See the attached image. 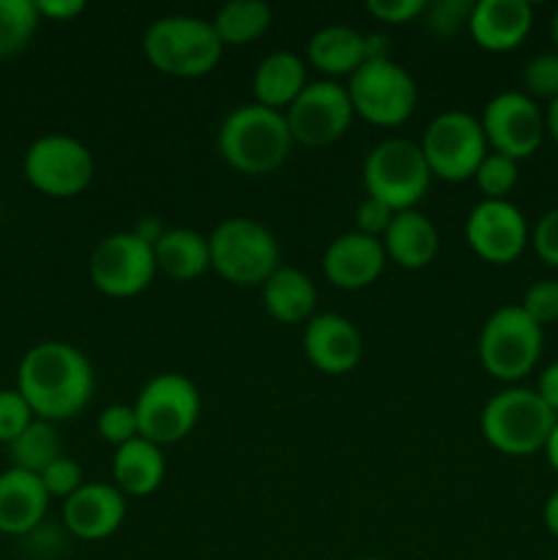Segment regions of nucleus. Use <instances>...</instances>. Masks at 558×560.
Here are the masks:
<instances>
[{"label": "nucleus", "mask_w": 558, "mask_h": 560, "mask_svg": "<svg viewBox=\"0 0 558 560\" xmlns=\"http://www.w3.org/2000/svg\"><path fill=\"white\" fill-rule=\"evenodd\" d=\"M419 148L425 153L432 178L449 180V184L474 178L476 167L490 151L481 120L476 115L465 113V109H443V113H438L427 124Z\"/></svg>", "instance_id": "9d476101"}, {"label": "nucleus", "mask_w": 558, "mask_h": 560, "mask_svg": "<svg viewBox=\"0 0 558 560\" xmlns=\"http://www.w3.org/2000/svg\"><path fill=\"white\" fill-rule=\"evenodd\" d=\"M531 246L547 266L558 268V208L547 211L531 230Z\"/></svg>", "instance_id": "4c0bfd02"}, {"label": "nucleus", "mask_w": 558, "mask_h": 560, "mask_svg": "<svg viewBox=\"0 0 558 560\" xmlns=\"http://www.w3.org/2000/svg\"><path fill=\"white\" fill-rule=\"evenodd\" d=\"M520 310L539 326L558 320V282L556 279H539L525 290Z\"/></svg>", "instance_id": "f704fd0d"}, {"label": "nucleus", "mask_w": 558, "mask_h": 560, "mask_svg": "<svg viewBox=\"0 0 558 560\" xmlns=\"http://www.w3.org/2000/svg\"><path fill=\"white\" fill-rule=\"evenodd\" d=\"M88 273L98 293L109 299H135L151 288L156 277V257L135 233H113L91 252Z\"/></svg>", "instance_id": "f8f14e48"}, {"label": "nucleus", "mask_w": 558, "mask_h": 560, "mask_svg": "<svg viewBox=\"0 0 558 560\" xmlns=\"http://www.w3.org/2000/svg\"><path fill=\"white\" fill-rule=\"evenodd\" d=\"M263 306L268 315L284 326L310 323L317 315V288L304 271L293 266H279L263 282Z\"/></svg>", "instance_id": "4be33fe9"}, {"label": "nucleus", "mask_w": 558, "mask_h": 560, "mask_svg": "<svg viewBox=\"0 0 558 560\" xmlns=\"http://www.w3.org/2000/svg\"><path fill=\"white\" fill-rule=\"evenodd\" d=\"M167 230L170 228H164V222L159 217H142L140 222L135 224V230H131V233H135L140 241H146V244L153 249V246L164 238V233H167Z\"/></svg>", "instance_id": "79ce46f5"}, {"label": "nucleus", "mask_w": 558, "mask_h": 560, "mask_svg": "<svg viewBox=\"0 0 558 560\" xmlns=\"http://www.w3.org/2000/svg\"><path fill=\"white\" fill-rule=\"evenodd\" d=\"M356 560H383V558H356Z\"/></svg>", "instance_id": "09e8293b"}, {"label": "nucleus", "mask_w": 558, "mask_h": 560, "mask_svg": "<svg viewBox=\"0 0 558 560\" xmlns=\"http://www.w3.org/2000/svg\"><path fill=\"white\" fill-rule=\"evenodd\" d=\"M465 241L485 262L509 266L531 244V230L514 202L479 200L465 219Z\"/></svg>", "instance_id": "2eb2a0df"}, {"label": "nucleus", "mask_w": 558, "mask_h": 560, "mask_svg": "<svg viewBox=\"0 0 558 560\" xmlns=\"http://www.w3.org/2000/svg\"><path fill=\"white\" fill-rule=\"evenodd\" d=\"M545 126H547V135H550L553 142H556V145H558V98H556V102L547 104Z\"/></svg>", "instance_id": "a18cd8bd"}, {"label": "nucleus", "mask_w": 558, "mask_h": 560, "mask_svg": "<svg viewBox=\"0 0 558 560\" xmlns=\"http://www.w3.org/2000/svg\"><path fill=\"white\" fill-rule=\"evenodd\" d=\"M427 9V0H367L364 11L386 25H408L421 20Z\"/></svg>", "instance_id": "e433bc0d"}, {"label": "nucleus", "mask_w": 558, "mask_h": 560, "mask_svg": "<svg viewBox=\"0 0 558 560\" xmlns=\"http://www.w3.org/2000/svg\"><path fill=\"white\" fill-rule=\"evenodd\" d=\"M306 60L328 77H350L367 63V36L350 25H326L306 42Z\"/></svg>", "instance_id": "393cba45"}, {"label": "nucleus", "mask_w": 558, "mask_h": 560, "mask_svg": "<svg viewBox=\"0 0 558 560\" xmlns=\"http://www.w3.org/2000/svg\"><path fill=\"white\" fill-rule=\"evenodd\" d=\"M36 9L42 20L69 22L85 11V0H36Z\"/></svg>", "instance_id": "ea45409f"}, {"label": "nucleus", "mask_w": 558, "mask_h": 560, "mask_svg": "<svg viewBox=\"0 0 558 560\" xmlns=\"http://www.w3.org/2000/svg\"><path fill=\"white\" fill-rule=\"evenodd\" d=\"M142 52L156 71L181 80L211 74L219 66L224 44L219 42L211 20L191 14L159 16L142 36Z\"/></svg>", "instance_id": "7ed1b4c3"}, {"label": "nucleus", "mask_w": 558, "mask_h": 560, "mask_svg": "<svg viewBox=\"0 0 558 560\" xmlns=\"http://www.w3.org/2000/svg\"><path fill=\"white\" fill-rule=\"evenodd\" d=\"M304 88V60L295 52H288V49L266 55V58L257 63L255 74H252V96H255V104L277 109V113H284V109L301 96Z\"/></svg>", "instance_id": "5701e85b"}, {"label": "nucleus", "mask_w": 558, "mask_h": 560, "mask_svg": "<svg viewBox=\"0 0 558 560\" xmlns=\"http://www.w3.org/2000/svg\"><path fill=\"white\" fill-rule=\"evenodd\" d=\"M558 416L542 402L534 388H503L487 399L481 408L479 427L485 441L496 452L509 457H528L545 452V443L556 427Z\"/></svg>", "instance_id": "20e7f679"}, {"label": "nucleus", "mask_w": 558, "mask_h": 560, "mask_svg": "<svg viewBox=\"0 0 558 560\" xmlns=\"http://www.w3.org/2000/svg\"><path fill=\"white\" fill-rule=\"evenodd\" d=\"M550 36H553V44H556V52H558V11L553 14V22H550Z\"/></svg>", "instance_id": "de8ad7c7"}, {"label": "nucleus", "mask_w": 558, "mask_h": 560, "mask_svg": "<svg viewBox=\"0 0 558 560\" xmlns=\"http://www.w3.org/2000/svg\"><path fill=\"white\" fill-rule=\"evenodd\" d=\"M306 361L323 375H348L359 366L364 355V337L359 328L342 315L323 312L310 323H304V337H301Z\"/></svg>", "instance_id": "dca6fc26"}, {"label": "nucleus", "mask_w": 558, "mask_h": 560, "mask_svg": "<svg viewBox=\"0 0 558 560\" xmlns=\"http://www.w3.org/2000/svg\"><path fill=\"white\" fill-rule=\"evenodd\" d=\"M348 96L353 115L372 126H403L414 115L419 88L410 71L397 60H367L348 77Z\"/></svg>", "instance_id": "1a4fd4ad"}, {"label": "nucleus", "mask_w": 558, "mask_h": 560, "mask_svg": "<svg viewBox=\"0 0 558 560\" xmlns=\"http://www.w3.org/2000/svg\"><path fill=\"white\" fill-rule=\"evenodd\" d=\"M36 0H0V58L22 52L38 31Z\"/></svg>", "instance_id": "c85d7f7f"}, {"label": "nucleus", "mask_w": 558, "mask_h": 560, "mask_svg": "<svg viewBox=\"0 0 558 560\" xmlns=\"http://www.w3.org/2000/svg\"><path fill=\"white\" fill-rule=\"evenodd\" d=\"M153 257H156V271L175 282H191L211 268L208 235L189 228L167 230L164 238L153 246Z\"/></svg>", "instance_id": "a878e982"}, {"label": "nucleus", "mask_w": 558, "mask_h": 560, "mask_svg": "<svg viewBox=\"0 0 558 560\" xmlns=\"http://www.w3.org/2000/svg\"><path fill=\"white\" fill-rule=\"evenodd\" d=\"M353 118L348 88L337 80L306 82L301 96L284 109L290 137L304 148L332 145L350 129Z\"/></svg>", "instance_id": "ddd939ff"}, {"label": "nucleus", "mask_w": 558, "mask_h": 560, "mask_svg": "<svg viewBox=\"0 0 558 560\" xmlns=\"http://www.w3.org/2000/svg\"><path fill=\"white\" fill-rule=\"evenodd\" d=\"M361 184L367 197L383 202L394 213L414 211L427 197L432 184V173L425 162L419 142L405 137H388L377 142L364 159Z\"/></svg>", "instance_id": "39448f33"}, {"label": "nucleus", "mask_w": 558, "mask_h": 560, "mask_svg": "<svg viewBox=\"0 0 558 560\" xmlns=\"http://www.w3.org/2000/svg\"><path fill=\"white\" fill-rule=\"evenodd\" d=\"M386 257L399 268L408 271H421L430 266L438 255V230L432 219H427L421 211H399L394 213L392 224L381 238Z\"/></svg>", "instance_id": "412c9836"}, {"label": "nucleus", "mask_w": 558, "mask_h": 560, "mask_svg": "<svg viewBox=\"0 0 558 560\" xmlns=\"http://www.w3.org/2000/svg\"><path fill=\"white\" fill-rule=\"evenodd\" d=\"M474 180L485 200H507L520 180V162L503 156V153L487 151V156L476 167Z\"/></svg>", "instance_id": "c756f323"}, {"label": "nucleus", "mask_w": 558, "mask_h": 560, "mask_svg": "<svg viewBox=\"0 0 558 560\" xmlns=\"http://www.w3.org/2000/svg\"><path fill=\"white\" fill-rule=\"evenodd\" d=\"M25 180L42 195L69 200L91 186L96 164L85 142L69 135H42L27 145L22 159Z\"/></svg>", "instance_id": "9b49d317"}, {"label": "nucleus", "mask_w": 558, "mask_h": 560, "mask_svg": "<svg viewBox=\"0 0 558 560\" xmlns=\"http://www.w3.org/2000/svg\"><path fill=\"white\" fill-rule=\"evenodd\" d=\"M470 11H474V0H435V3H427L421 22L432 36L449 38L457 36L460 31H468Z\"/></svg>", "instance_id": "7c9ffc66"}, {"label": "nucleus", "mask_w": 558, "mask_h": 560, "mask_svg": "<svg viewBox=\"0 0 558 560\" xmlns=\"http://www.w3.org/2000/svg\"><path fill=\"white\" fill-rule=\"evenodd\" d=\"M96 388L93 366L80 348L69 342L33 345L16 366V392L44 421H69L88 408Z\"/></svg>", "instance_id": "f257e3e1"}, {"label": "nucleus", "mask_w": 558, "mask_h": 560, "mask_svg": "<svg viewBox=\"0 0 558 560\" xmlns=\"http://www.w3.org/2000/svg\"><path fill=\"white\" fill-rule=\"evenodd\" d=\"M542 523H545V528L558 539V490H553L550 495H547L545 506H542Z\"/></svg>", "instance_id": "c03bdc74"}, {"label": "nucleus", "mask_w": 558, "mask_h": 560, "mask_svg": "<svg viewBox=\"0 0 558 560\" xmlns=\"http://www.w3.org/2000/svg\"><path fill=\"white\" fill-rule=\"evenodd\" d=\"M534 392L539 394L542 402L558 416V361H553V364H547L545 370H542L539 383H536Z\"/></svg>", "instance_id": "a19ab883"}, {"label": "nucleus", "mask_w": 558, "mask_h": 560, "mask_svg": "<svg viewBox=\"0 0 558 560\" xmlns=\"http://www.w3.org/2000/svg\"><path fill=\"white\" fill-rule=\"evenodd\" d=\"M545 454H547V463H550V468L558 474V421H556V427H553L550 438H547Z\"/></svg>", "instance_id": "49530a36"}, {"label": "nucleus", "mask_w": 558, "mask_h": 560, "mask_svg": "<svg viewBox=\"0 0 558 560\" xmlns=\"http://www.w3.org/2000/svg\"><path fill=\"white\" fill-rule=\"evenodd\" d=\"M9 457L11 468H20L38 476L47 465H53L55 459L63 457V454H60L58 427H55L53 421L33 419L31 424L9 443Z\"/></svg>", "instance_id": "cd10ccee"}, {"label": "nucleus", "mask_w": 558, "mask_h": 560, "mask_svg": "<svg viewBox=\"0 0 558 560\" xmlns=\"http://www.w3.org/2000/svg\"><path fill=\"white\" fill-rule=\"evenodd\" d=\"M167 465H164L162 446L135 438L115 448L113 457V485L124 492L126 498H146L162 487Z\"/></svg>", "instance_id": "b1692460"}, {"label": "nucleus", "mask_w": 558, "mask_h": 560, "mask_svg": "<svg viewBox=\"0 0 558 560\" xmlns=\"http://www.w3.org/2000/svg\"><path fill=\"white\" fill-rule=\"evenodd\" d=\"M211 268L235 288H257L277 271L279 244L266 224L249 217L224 219L208 235Z\"/></svg>", "instance_id": "423d86ee"}, {"label": "nucleus", "mask_w": 558, "mask_h": 560, "mask_svg": "<svg viewBox=\"0 0 558 560\" xmlns=\"http://www.w3.org/2000/svg\"><path fill=\"white\" fill-rule=\"evenodd\" d=\"M47 509L49 495L36 474L20 468L0 474V534L25 539L44 523Z\"/></svg>", "instance_id": "aec40b11"}, {"label": "nucleus", "mask_w": 558, "mask_h": 560, "mask_svg": "<svg viewBox=\"0 0 558 560\" xmlns=\"http://www.w3.org/2000/svg\"><path fill=\"white\" fill-rule=\"evenodd\" d=\"M36 419L31 405L16 388H0V443L9 446L31 421Z\"/></svg>", "instance_id": "c9c22d12"}, {"label": "nucleus", "mask_w": 558, "mask_h": 560, "mask_svg": "<svg viewBox=\"0 0 558 560\" xmlns=\"http://www.w3.org/2000/svg\"><path fill=\"white\" fill-rule=\"evenodd\" d=\"M126 520V495L115 485L85 481L63 501V528L82 541L113 536Z\"/></svg>", "instance_id": "f3484780"}, {"label": "nucleus", "mask_w": 558, "mask_h": 560, "mask_svg": "<svg viewBox=\"0 0 558 560\" xmlns=\"http://www.w3.org/2000/svg\"><path fill=\"white\" fill-rule=\"evenodd\" d=\"M38 479H42L47 495L60 498V501L71 498L82 485H85V474H82L80 463H74L71 457H58L53 465H47V468L38 474Z\"/></svg>", "instance_id": "72a5a7b5"}, {"label": "nucleus", "mask_w": 558, "mask_h": 560, "mask_svg": "<svg viewBox=\"0 0 558 560\" xmlns=\"http://www.w3.org/2000/svg\"><path fill=\"white\" fill-rule=\"evenodd\" d=\"M556 560H558V558H556Z\"/></svg>", "instance_id": "8fccbe9b"}, {"label": "nucleus", "mask_w": 558, "mask_h": 560, "mask_svg": "<svg viewBox=\"0 0 558 560\" xmlns=\"http://www.w3.org/2000/svg\"><path fill=\"white\" fill-rule=\"evenodd\" d=\"M96 432L102 441L113 443L115 448L140 438L135 405H109V408H104L102 416L96 419Z\"/></svg>", "instance_id": "473e14b6"}, {"label": "nucleus", "mask_w": 558, "mask_h": 560, "mask_svg": "<svg viewBox=\"0 0 558 560\" xmlns=\"http://www.w3.org/2000/svg\"><path fill=\"white\" fill-rule=\"evenodd\" d=\"M353 219L356 233H364L370 235V238H383V233H386L388 224H392L394 211L383 206V202L372 200V197H364V200L359 202V208H356Z\"/></svg>", "instance_id": "58836bf2"}, {"label": "nucleus", "mask_w": 558, "mask_h": 560, "mask_svg": "<svg viewBox=\"0 0 558 560\" xmlns=\"http://www.w3.org/2000/svg\"><path fill=\"white\" fill-rule=\"evenodd\" d=\"M479 120L490 151L503 153L514 162L534 156L547 135L545 113L523 91L496 93L485 104Z\"/></svg>", "instance_id": "4468645a"}, {"label": "nucleus", "mask_w": 558, "mask_h": 560, "mask_svg": "<svg viewBox=\"0 0 558 560\" xmlns=\"http://www.w3.org/2000/svg\"><path fill=\"white\" fill-rule=\"evenodd\" d=\"M388 257L381 238H370L364 233L337 235L323 252V273L339 290H364L377 282L386 268Z\"/></svg>", "instance_id": "a211bd4d"}, {"label": "nucleus", "mask_w": 558, "mask_h": 560, "mask_svg": "<svg viewBox=\"0 0 558 560\" xmlns=\"http://www.w3.org/2000/svg\"><path fill=\"white\" fill-rule=\"evenodd\" d=\"M392 52L386 33H367V60H383Z\"/></svg>", "instance_id": "37998d69"}, {"label": "nucleus", "mask_w": 558, "mask_h": 560, "mask_svg": "<svg viewBox=\"0 0 558 560\" xmlns=\"http://www.w3.org/2000/svg\"><path fill=\"white\" fill-rule=\"evenodd\" d=\"M534 25L528 0H476L468 20V33L476 47L487 52H512L525 42Z\"/></svg>", "instance_id": "6ab92c4d"}, {"label": "nucleus", "mask_w": 558, "mask_h": 560, "mask_svg": "<svg viewBox=\"0 0 558 560\" xmlns=\"http://www.w3.org/2000/svg\"><path fill=\"white\" fill-rule=\"evenodd\" d=\"M274 11L266 0H228L217 9L211 25L224 47H244L271 27Z\"/></svg>", "instance_id": "bb28decb"}, {"label": "nucleus", "mask_w": 558, "mask_h": 560, "mask_svg": "<svg viewBox=\"0 0 558 560\" xmlns=\"http://www.w3.org/2000/svg\"><path fill=\"white\" fill-rule=\"evenodd\" d=\"M542 345L545 334L539 323L531 320L520 304H509L487 317L479 331L476 353L487 375L514 383L534 372V366L539 364Z\"/></svg>", "instance_id": "0eeeda50"}, {"label": "nucleus", "mask_w": 558, "mask_h": 560, "mask_svg": "<svg viewBox=\"0 0 558 560\" xmlns=\"http://www.w3.org/2000/svg\"><path fill=\"white\" fill-rule=\"evenodd\" d=\"M523 93L534 102L545 98L547 104L558 98V52H539L523 66Z\"/></svg>", "instance_id": "2f4dec72"}, {"label": "nucleus", "mask_w": 558, "mask_h": 560, "mask_svg": "<svg viewBox=\"0 0 558 560\" xmlns=\"http://www.w3.org/2000/svg\"><path fill=\"white\" fill-rule=\"evenodd\" d=\"M284 113L249 102L228 113L217 131L219 156L241 175H268L282 167L293 148Z\"/></svg>", "instance_id": "f03ea898"}, {"label": "nucleus", "mask_w": 558, "mask_h": 560, "mask_svg": "<svg viewBox=\"0 0 558 560\" xmlns=\"http://www.w3.org/2000/svg\"><path fill=\"white\" fill-rule=\"evenodd\" d=\"M140 438L156 446H175L191 435L200 419V392L181 372H162L135 399Z\"/></svg>", "instance_id": "6e6552de"}]
</instances>
